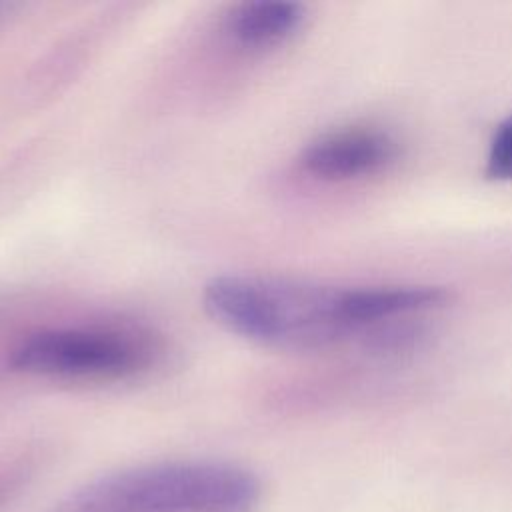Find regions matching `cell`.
Segmentation results:
<instances>
[{
  "instance_id": "2",
  "label": "cell",
  "mask_w": 512,
  "mask_h": 512,
  "mask_svg": "<svg viewBox=\"0 0 512 512\" xmlns=\"http://www.w3.org/2000/svg\"><path fill=\"white\" fill-rule=\"evenodd\" d=\"M258 482L242 468L220 462H168L100 478L58 512H252Z\"/></svg>"
},
{
  "instance_id": "1",
  "label": "cell",
  "mask_w": 512,
  "mask_h": 512,
  "mask_svg": "<svg viewBox=\"0 0 512 512\" xmlns=\"http://www.w3.org/2000/svg\"><path fill=\"white\" fill-rule=\"evenodd\" d=\"M202 304L226 330L282 350H318L362 334L358 288L230 274L204 286Z\"/></svg>"
},
{
  "instance_id": "3",
  "label": "cell",
  "mask_w": 512,
  "mask_h": 512,
  "mask_svg": "<svg viewBox=\"0 0 512 512\" xmlns=\"http://www.w3.org/2000/svg\"><path fill=\"white\" fill-rule=\"evenodd\" d=\"M154 346L140 334L114 328H50L12 350L10 366L50 378H124L146 370Z\"/></svg>"
},
{
  "instance_id": "6",
  "label": "cell",
  "mask_w": 512,
  "mask_h": 512,
  "mask_svg": "<svg viewBox=\"0 0 512 512\" xmlns=\"http://www.w3.org/2000/svg\"><path fill=\"white\" fill-rule=\"evenodd\" d=\"M486 174L494 180H512V114L500 122L490 140Z\"/></svg>"
},
{
  "instance_id": "5",
  "label": "cell",
  "mask_w": 512,
  "mask_h": 512,
  "mask_svg": "<svg viewBox=\"0 0 512 512\" xmlns=\"http://www.w3.org/2000/svg\"><path fill=\"white\" fill-rule=\"evenodd\" d=\"M304 22V8L294 2H248L228 18L230 34L244 46L266 48L290 38Z\"/></svg>"
},
{
  "instance_id": "4",
  "label": "cell",
  "mask_w": 512,
  "mask_h": 512,
  "mask_svg": "<svg viewBox=\"0 0 512 512\" xmlns=\"http://www.w3.org/2000/svg\"><path fill=\"white\" fill-rule=\"evenodd\" d=\"M398 156L396 140L370 126H354L336 130L310 142L302 156V168L328 182H342L364 178L382 172Z\"/></svg>"
}]
</instances>
